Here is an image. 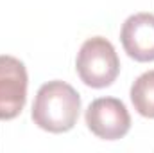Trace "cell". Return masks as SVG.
Here are the masks:
<instances>
[{
    "label": "cell",
    "mask_w": 154,
    "mask_h": 153,
    "mask_svg": "<svg viewBox=\"0 0 154 153\" xmlns=\"http://www.w3.org/2000/svg\"><path fill=\"white\" fill-rule=\"evenodd\" d=\"M81 112V96L65 81L41 85L32 105V121L50 133H65L75 126Z\"/></svg>",
    "instance_id": "6da1fadb"
},
{
    "label": "cell",
    "mask_w": 154,
    "mask_h": 153,
    "mask_svg": "<svg viewBox=\"0 0 154 153\" xmlns=\"http://www.w3.org/2000/svg\"><path fill=\"white\" fill-rule=\"evenodd\" d=\"M75 69L84 85L91 88H106L113 85L120 72V60L109 40L93 36L81 45Z\"/></svg>",
    "instance_id": "7a4b0ae2"
},
{
    "label": "cell",
    "mask_w": 154,
    "mask_h": 153,
    "mask_svg": "<svg viewBox=\"0 0 154 153\" xmlns=\"http://www.w3.org/2000/svg\"><path fill=\"white\" fill-rule=\"evenodd\" d=\"M29 76L25 65L14 56H0V121L22 114L27 101Z\"/></svg>",
    "instance_id": "3957f363"
},
{
    "label": "cell",
    "mask_w": 154,
    "mask_h": 153,
    "mask_svg": "<svg viewBox=\"0 0 154 153\" xmlns=\"http://www.w3.org/2000/svg\"><path fill=\"white\" fill-rule=\"evenodd\" d=\"M86 124L93 135L104 141L122 139L131 128V115L116 97H99L86 110Z\"/></svg>",
    "instance_id": "277c9868"
},
{
    "label": "cell",
    "mask_w": 154,
    "mask_h": 153,
    "mask_svg": "<svg viewBox=\"0 0 154 153\" xmlns=\"http://www.w3.org/2000/svg\"><path fill=\"white\" fill-rule=\"evenodd\" d=\"M120 41L129 58L136 61H154V15L136 13L129 16L120 31Z\"/></svg>",
    "instance_id": "5b68a950"
},
{
    "label": "cell",
    "mask_w": 154,
    "mask_h": 153,
    "mask_svg": "<svg viewBox=\"0 0 154 153\" xmlns=\"http://www.w3.org/2000/svg\"><path fill=\"white\" fill-rule=\"evenodd\" d=\"M131 101L140 115L154 119V70L136 77L131 86Z\"/></svg>",
    "instance_id": "8992f818"
}]
</instances>
